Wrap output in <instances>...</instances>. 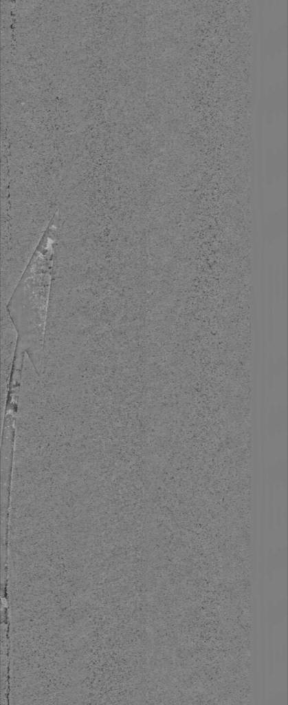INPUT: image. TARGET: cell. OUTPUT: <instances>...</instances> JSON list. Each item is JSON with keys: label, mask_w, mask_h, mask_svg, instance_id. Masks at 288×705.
I'll return each mask as SVG.
<instances>
[{"label": "cell", "mask_w": 288, "mask_h": 705, "mask_svg": "<svg viewBox=\"0 0 288 705\" xmlns=\"http://www.w3.org/2000/svg\"><path fill=\"white\" fill-rule=\"evenodd\" d=\"M51 278L50 270L30 264L6 306L16 333L15 347L27 355L38 376L43 370Z\"/></svg>", "instance_id": "obj_1"}]
</instances>
